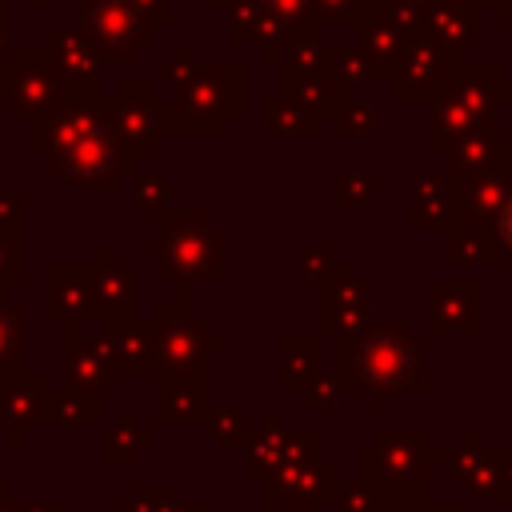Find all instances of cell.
Listing matches in <instances>:
<instances>
[{
    "mask_svg": "<svg viewBox=\"0 0 512 512\" xmlns=\"http://www.w3.org/2000/svg\"><path fill=\"white\" fill-rule=\"evenodd\" d=\"M504 228H508V236H512V208H508V216H504Z\"/></svg>",
    "mask_w": 512,
    "mask_h": 512,
    "instance_id": "1",
    "label": "cell"
},
{
    "mask_svg": "<svg viewBox=\"0 0 512 512\" xmlns=\"http://www.w3.org/2000/svg\"><path fill=\"white\" fill-rule=\"evenodd\" d=\"M0 512H12V508H8V500H4V496H0Z\"/></svg>",
    "mask_w": 512,
    "mask_h": 512,
    "instance_id": "2",
    "label": "cell"
}]
</instances>
